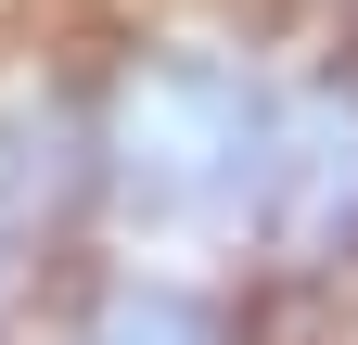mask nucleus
Returning <instances> with one entry per match:
<instances>
[{
	"label": "nucleus",
	"mask_w": 358,
	"mask_h": 345,
	"mask_svg": "<svg viewBox=\"0 0 358 345\" xmlns=\"http://www.w3.org/2000/svg\"><path fill=\"white\" fill-rule=\"evenodd\" d=\"M333 13H358V0H333Z\"/></svg>",
	"instance_id": "obj_3"
},
{
	"label": "nucleus",
	"mask_w": 358,
	"mask_h": 345,
	"mask_svg": "<svg viewBox=\"0 0 358 345\" xmlns=\"http://www.w3.org/2000/svg\"><path fill=\"white\" fill-rule=\"evenodd\" d=\"M26 345H256L231 281L192 269H141V256H77V269L38 294Z\"/></svg>",
	"instance_id": "obj_2"
},
{
	"label": "nucleus",
	"mask_w": 358,
	"mask_h": 345,
	"mask_svg": "<svg viewBox=\"0 0 358 345\" xmlns=\"http://www.w3.org/2000/svg\"><path fill=\"white\" fill-rule=\"evenodd\" d=\"M294 77L256 26H128L90 64V243L192 281H268L294 166Z\"/></svg>",
	"instance_id": "obj_1"
}]
</instances>
